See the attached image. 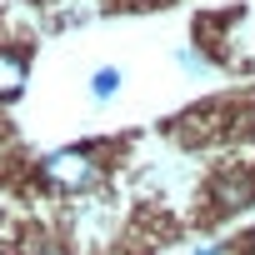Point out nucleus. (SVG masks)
<instances>
[{"label": "nucleus", "instance_id": "1", "mask_svg": "<svg viewBox=\"0 0 255 255\" xmlns=\"http://www.w3.org/2000/svg\"><path fill=\"white\" fill-rule=\"evenodd\" d=\"M35 180L55 195H95L105 180V145H60L35 165Z\"/></svg>", "mask_w": 255, "mask_h": 255}, {"label": "nucleus", "instance_id": "2", "mask_svg": "<svg viewBox=\"0 0 255 255\" xmlns=\"http://www.w3.org/2000/svg\"><path fill=\"white\" fill-rule=\"evenodd\" d=\"M30 80V55L20 45H0V100H15Z\"/></svg>", "mask_w": 255, "mask_h": 255}, {"label": "nucleus", "instance_id": "3", "mask_svg": "<svg viewBox=\"0 0 255 255\" xmlns=\"http://www.w3.org/2000/svg\"><path fill=\"white\" fill-rule=\"evenodd\" d=\"M120 85H125V70H120V65H100V70L90 75V100H100V105H105V100H115V95H120Z\"/></svg>", "mask_w": 255, "mask_h": 255}, {"label": "nucleus", "instance_id": "4", "mask_svg": "<svg viewBox=\"0 0 255 255\" xmlns=\"http://www.w3.org/2000/svg\"><path fill=\"white\" fill-rule=\"evenodd\" d=\"M20 255H70V250H65L60 240H50V235H35V240H30Z\"/></svg>", "mask_w": 255, "mask_h": 255}, {"label": "nucleus", "instance_id": "5", "mask_svg": "<svg viewBox=\"0 0 255 255\" xmlns=\"http://www.w3.org/2000/svg\"><path fill=\"white\" fill-rule=\"evenodd\" d=\"M175 60H180V65H185V70H205V55H200V50H180V55H175Z\"/></svg>", "mask_w": 255, "mask_h": 255}, {"label": "nucleus", "instance_id": "6", "mask_svg": "<svg viewBox=\"0 0 255 255\" xmlns=\"http://www.w3.org/2000/svg\"><path fill=\"white\" fill-rule=\"evenodd\" d=\"M190 255H225V245H215V240H200Z\"/></svg>", "mask_w": 255, "mask_h": 255}, {"label": "nucleus", "instance_id": "7", "mask_svg": "<svg viewBox=\"0 0 255 255\" xmlns=\"http://www.w3.org/2000/svg\"><path fill=\"white\" fill-rule=\"evenodd\" d=\"M250 255H255V235H250Z\"/></svg>", "mask_w": 255, "mask_h": 255}]
</instances>
